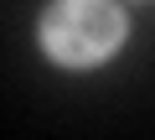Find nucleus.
I'll list each match as a JSON object with an SVG mask.
<instances>
[{
    "label": "nucleus",
    "mask_w": 155,
    "mask_h": 140,
    "mask_svg": "<svg viewBox=\"0 0 155 140\" xmlns=\"http://www.w3.org/2000/svg\"><path fill=\"white\" fill-rule=\"evenodd\" d=\"M124 42V16L109 0H57L41 21V47L67 67H93Z\"/></svg>",
    "instance_id": "obj_1"
}]
</instances>
